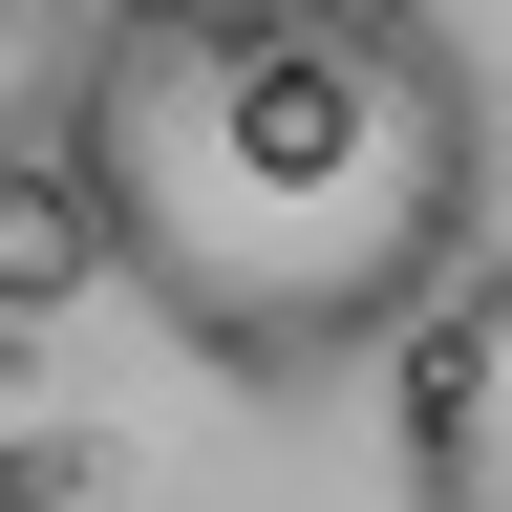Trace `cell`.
I'll use <instances>...</instances> for the list:
<instances>
[{"mask_svg":"<svg viewBox=\"0 0 512 512\" xmlns=\"http://www.w3.org/2000/svg\"><path fill=\"white\" fill-rule=\"evenodd\" d=\"M64 150L107 278L214 384H320L448 320L491 235V64L448 0H107Z\"/></svg>","mask_w":512,"mask_h":512,"instance_id":"6da1fadb","label":"cell"},{"mask_svg":"<svg viewBox=\"0 0 512 512\" xmlns=\"http://www.w3.org/2000/svg\"><path fill=\"white\" fill-rule=\"evenodd\" d=\"M406 491L427 512H512V256H470L448 320L406 342Z\"/></svg>","mask_w":512,"mask_h":512,"instance_id":"7a4b0ae2","label":"cell"},{"mask_svg":"<svg viewBox=\"0 0 512 512\" xmlns=\"http://www.w3.org/2000/svg\"><path fill=\"white\" fill-rule=\"evenodd\" d=\"M107 278V192H86V150H0V320H64Z\"/></svg>","mask_w":512,"mask_h":512,"instance_id":"3957f363","label":"cell"},{"mask_svg":"<svg viewBox=\"0 0 512 512\" xmlns=\"http://www.w3.org/2000/svg\"><path fill=\"white\" fill-rule=\"evenodd\" d=\"M86 43H107V0H0V150L86 128Z\"/></svg>","mask_w":512,"mask_h":512,"instance_id":"277c9868","label":"cell"},{"mask_svg":"<svg viewBox=\"0 0 512 512\" xmlns=\"http://www.w3.org/2000/svg\"><path fill=\"white\" fill-rule=\"evenodd\" d=\"M0 512H43V470H22V448H0Z\"/></svg>","mask_w":512,"mask_h":512,"instance_id":"5b68a950","label":"cell"}]
</instances>
